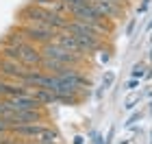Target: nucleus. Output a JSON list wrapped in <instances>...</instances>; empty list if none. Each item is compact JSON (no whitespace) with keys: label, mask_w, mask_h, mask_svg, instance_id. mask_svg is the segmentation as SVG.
<instances>
[{"label":"nucleus","mask_w":152,"mask_h":144,"mask_svg":"<svg viewBox=\"0 0 152 144\" xmlns=\"http://www.w3.org/2000/svg\"><path fill=\"white\" fill-rule=\"evenodd\" d=\"M22 18L26 20V22H31V24L50 26V29H54V31H65V24H67V20L61 16V13L41 9V7H35V4L26 7V9L22 11Z\"/></svg>","instance_id":"1"},{"label":"nucleus","mask_w":152,"mask_h":144,"mask_svg":"<svg viewBox=\"0 0 152 144\" xmlns=\"http://www.w3.org/2000/svg\"><path fill=\"white\" fill-rule=\"evenodd\" d=\"M41 55H44V59H54V61H59V64H63V66H80L83 61H85V55L72 52V50H67V48L59 46L57 42L44 44L41 46Z\"/></svg>","instance_id":"2"},{"label":"nucleus","mask_w":152,"mask_h":144,"mask_svg":"<svg viewBox=\"0 0 152 144\" xmlns=\"http://www.w3.org/2000/svg\"><path fill=\"white\" fill-rule=\"evenodd\" d=\"M24 35V39L26 42H35V44H48V42H54L57 39V33L59 31H54V29H50V26H39V24H28V26H24L22 31H20Z\"/></svg>","instance_id":"3"},{"label":"nucleus","mask_w":152,"mask_h":144,"mask_svg":"<svg viewBox=\"0 0 152 144\" xmlns=\"http://www.w3.org/2000/svg\"><path fill=\"white\" fill-rule=\"evenodd\" d=\"M41 59H44V55H41L39 48H35L31 42H24L20 46V64L24 68H39Z\"/></svg>","instance_id":"4"},{"label":"nucleus","mask_w":152,"mask_h":144,"mask_svg":"<svg viewBox=\"0 0 152 144\" xmlns=\"http://www.w3.org/2000/svg\"><path fill=\"white\" fill-rule=\"evenodd\" d=\"M9 109H41L44 105L35 98L33 94H22V96H9L4 98Z\"/></svg>","instance_id":"5"},{"label":"nucleus","mask_w":152,"mask_h":144,"mask_svg":"<svg viewBox=\"0 0 152 144\" xmlns=\"http://www.w3.org/2000/svg\"><path fill=\"white\" fill-rule=\"evenodd\" d=\"M94 4L98 7V11H100L107 20H117V18L122 16V11H124V7H122V4L109 2V0H94Z\"/></svg>","instance_id":"6"},{"label":"nucleus","mask_w":152,"mask_h":144,"mask_svg":"<svg viewBox=\"0 0 152 144\" xmlns=\"http://www.w3.org/2000/svg\"><path fill=\"white\" fill-rule=\"evenodd\" d=\"M2 55H4V59H9V61H18V64H20V46L7 44V46L2 48Z\"/></svg>","instance_id":"7"},{"label":"nucleus","mask_w":152,"mask_h":144,"mask_svg":"<svg viewBox=\"0 0 152 144\" xmlns=\"http://www.w3.org/2000/svg\"><path fill=\"white\" fill-rule=\"evenodd\" d=\"M113 81H115V74H113V72H107L104 79H102V90H100V92H107L109 87L113 85Z\"/></svg>","instance_id":"8"},{"label":"nucleus","mask_w":152,"mask_h":144,"mask_svg":"<svg viewBox=\"0 0 152 144\" xmlns=\"http://www.w3.org/2000/svg\"><path fill=\"white\" fill-rule=\"evenodd\" d=\"M0 98H9V83L0 79Z\"/></svg>","instance_id":"9"},{"label":"nucleus","mask_w":152,"mask_h":144,"mask_svg":"<svg viewBox=\"0 0 152 144\" xmlns=\"http://www.w3.org/2000/svg\"><path fill=\"white\" fill-rule=\"evenodd\" d=\"M130 74H133V79H141L143 74H146V70H143V66H139V64H137V66L133 68V72H130Z\"/></svg>","instance_id":"10"},{"label":"nucleus","mask_w":152,"mask_h":144,"mask_svg":"<svg viewBox=\"0 0 152 144\" xmlns=\"http://www.w3.org/2000/svg\"><path fill=\"white\" fill-rule=\"evenodd\" d=\"M139 118H141V114H133V116H130V118H128V122H126V127H133V125H135V122L139 120Z\"/></svg>","instance_id":"11"},{"label":"nucleus","mask_w":152,"mask_h":144,"mask_svg":"<svg viewBox=\"0 0 152 144\" xmlns=\"http://www.w3.org/2000/svg\"><path fill=\"white\" fill-rule=\"evenodd\" d=\"M137 85H139V79H130L128 83H126V90H135Z\"/></svg>","instance_id":"12"},{"label":"nucleus","mask_w":152,"mask_h":144,"mask_svg":"<svg viewBox=\"0 0 152 144\" xmlns=\"http://www.w3.org/2000/svg\"><path fill=\"white\" fill-rule=\"evenodd\" d=\"M137 105V96H133V98H128V103H126V109H133Z\"/></svg>","instance_id":"13"},{"label":"nucleus","mask_w":152,"mask_h":144,"mask_svg":"<svg viewBox=\"0 0 152 144\" xmlns=\"http://www.w3.org/2000/svg\"><path fill=\"white\" fill-rule=\"evenodd\" d=\"M133 29H135V22H130V24H128V29H126V33H128V35L133 33Z\"/></svg>","instance_id":"14"},{"label":"nucleus","mask_w":152,"mask_h":144,"mask_svg":"<svg viewBox=\"0 0 152 144\" xmlns=\"http://www.w3.org/2000/svg\"><path fill=\"white\" fill-rule=\"evenodd\" d=\"M120 144H128V142H126V140H124V142H120Z\"/></svg>","instance_id":"15"},{"label":"nucleus","mask_w":152,"mask_h":144,"mask_svg":"<svg viewBox=\"0 0 152 144\" xmlns=\"http://www.w3.org/2000/svg\"><path fill=\"white\" fill-rule=\"evenodd\" d=\"M150 29H152V22H150Z\"/></svg>","instance_id":"16"},{"label":"nucleus","mask_w":152,"mask_h":144,"mask_svg":"<svg viewBox=\"0 0 152 144\" xmlns=\"http://www.w3.org/2000/svg\"><path fill=\"white\" fill-rule=\"evenodd\" d=\"M150 57H152V52H150Z\"/></svg>","instance_id":"17"}]
</instances>
